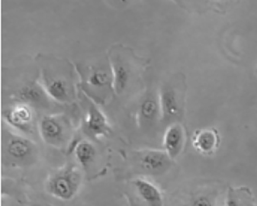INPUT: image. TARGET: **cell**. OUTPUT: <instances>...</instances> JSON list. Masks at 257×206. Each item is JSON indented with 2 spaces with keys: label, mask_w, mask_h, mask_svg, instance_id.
Returning a JSON list of instances; mask_svg holds the SVG:
<instances>
[{
  "label": "cell",
  "mask_w": 257,
  "mask_h": 206,
  "mask_svg": "<svg viewBox=\"0 0 257 206\" xmlns=\"http://www.w3.org/2000/svg\"><path fill=\"white\" fill-rule=\"evenodd\" d=\"M83 184V174L72 163L53 171L46 180L45 190L50 195L60 201H70L78 194Z\"/></svg>",
  "instance_id": "6da1fadb"
},
{
  "label": "cell",
  "mask_w": 257,
  "mask_h": 206,
  "mask_svg": "<svg viewBox=\"0 0 257 206\" xmlns=\"http://www.w3.org/2000/svg\"><path fill=\"white\" fill-rule=\"evenodd\" d=\"M38 148L24 136L6 132L3 141V161L13 168H27L37 162Z\"/></svg>",
  "instance_id": "7a4b0ae2"
},
{
  "label": "cell",
  "mask_w": 257,
  "mask_h": 206,
  "mask_svg": "<svg viewBox=\"0 0 257 206\" xmlns=\"http://www.w3.org/2000/svg\"><path fill=\"white\" fill-rule=\"evenodd\" d=\"M162 121L166 124L179 123L184 114L185 87L183 81L166 83L159 94Z\"/></svg>",
  "instance_id": "3957f363"
},
{
  "label": "cell",
  "mask_w": 257,
  "mask_h": 206,
  "mask_svg": "<svg viewBox=\"0 0 257 206\" xmlns=\"http://www.w3.org/2000/svg\"><path fill=\"white\" fill-rule=\"evenodd\" d=\"M71 126L64 115H47L40 122V134L46 144L61 148L70 139Z\"/></svg>",
  "instance_id": "277c9868"
},
{
  "label": "cell",
  "mask_w": 257,
  "mask_h": 206,
  "mask_svg": "<svg viewBox=\"0 0 257 206\" xmlns=\"http://www.w3.org/2000/svg\"><path fill=\"white\" fill-rule=\"evenodd\" d=\"M139 166L146 174L163 175L173 165V161L165 151L146 149L139 151Z\"/></svg>",
  "instance_id": "5b68a950"
},
{
  "label": "cell",
  "mask_w": 257,
  "mask_h": 206,
  "mask_svg": "<svg viewBox=\"0 0 257 206\" xmlns=\"http://www.w3.org/2000/svg\"><path fill=\"white\" fill-rule=\"evenodd\" d=\"M42 86L51 99L59 103L67 104L73 97L71 86L68 80L61 75L52 74L47 70L42 72Z\"/></svg>",
  "instance_id": "8992f818"
},
{
  "label": "cell",
  "mask_w": 257,
  "mask_h": 206,
  "mask_svg": "<svg viewBox=\"0 0 257 206\" xmlns=\"http://www.w3.org/2000/svg\"><path fill=\"white\" fill-rule=\"evenodd\" d=\"M4 115L6 121L16 129L27 134L32 131L34 113L31 106L18 102L6 110Z\"/></svg>",
  "instance_id": "52a82bcc"
},
{
  "label": "cell",
  "mask_w": 257,
  "mask_h": 206,
  "mask_svg": "<svg viewBox=\"0 0 257 206\" xmlns=\"http://www.w3.org/2000/svg\"><path fill=\"white\" fill-rule=\"evenodd\" d=\"M139 124L144 128H151L162 121L159 95L149 93L141 101L139 107Z\"/></svg>",
  "instance_id": "ba28073f"
},
{
  "label": "cell",
  "mask_w": 257,
  "mask_h": 206,
  "mask_svg": "<svg viewBox=\"0 0 257 206\" xmlns=\"http://www.w3.org/2000/svg\"><path fill=\"white\" fill-rule=\"evenodd\" d=\"M111 67L112 87L117 94H120L127 89L132 78V68L125 59L119 53L113 54L110 58Z\"/></svg>",
  "instance_id": "9c48e42d"
},
{
  "label": "cell",
  "mask_w": 257,
  "mask_h": 206,
  "mask_svg": "<svg viewBox=\"0 0 257 206\" xmlns=\"http://www.w3.org/2000/svg\"><path fill=\"white\" fill-rule=\"evenodd\" d=\"M84 132L89 137L97 139L110 134V127L104 114L94 104L89 106L87 117L84 121Z\"/></svg>",
  "instance_id": "30bf717a"
},
{
  "label": "cell",
  "mask_w": 257,
  "mask_h": 206,
  "mask_svg": "<svg viewBox=\"0 0 257 206\" xmlns=\"http://www.w3.org/2000/svg\"><path fill=\"white\" fill-rule=\"evenodd\" d=\"M16 98L20 103L31 106H46L49 98L42 84L30 81L23 84L16 93Z\"/></svg>",
  "instance_id": "8fae6325"
},
{
  "label": "cell",
  "mask_w": 257,
  "mask_h": 206,
  "mask_svg": "<svg viewBox=\"0 0 257 206\" xmlns=\"http://www.w3.org/2000/svg\"><path fill=\"white\" fill-rule=\"evenodd\" d=\"M186 143V132L180 123H174L168 126L163 138V146L172 160L180 155Z\"/></svg>",
  "instance_id": "7c38bea8"
},
{
  "label": "cell",
  "mask_w": 257,
  "mask_h": 206,
  "mask_svg": "<svg viewBox=\"0 0 257 206\" xmlns=\"http://www.w3.org/2000/svg\"><path fill=\"white\" fill-rule=\"evenodd\" d=\"M136 191L146 206H164L162 191L156 184L146 178H138L134 180Z\"/></svg>",
  "instance_id": "4fadbf2b"
},
{
  "label": "cell",
  "mask_w": 257,
  "mask_h": 206,
  "mask_svg": "<svg viewBox=\"0 0 257 206\" xmlns=\"http://www.w3.org/2000/svg\"><path fill=\"white\" fill-rule=\"evenodd\" d=\"M219 136L214 129H202L194 134V148L203 154H211L219 145Z\"/></svg>",
  "instance_id": "5bb4252c"
},
{
  "label": "cell",
  "mask_w": 257,
  "mask_h": 206,
  "mask_svg": "<svg viewBox=\"0 0 257 206\" xmlns=\"http://www.w3.org/2000/svg\"><path fill=\"white\" fill-rule=\"evenodd\" d=\"M225 206H257L250 188L245 186L230 187L228 189Z\"/></svg>",
  "instance_id": "9a60e30c"
},
{
  "label": "cell",
  "mask_w": 257,
  "mask_h": 206,
  "mask_svg": "<svg viewBox=\"0 0 257 206\" xmlns=\"http://www.w3.org/2000/svg\"><path fill=\"white\" fill-rule=\"evenodd\" d=\"M74 154L79 164L83 169L87 170L95 160L97 151L94 144L90 141H81L75 146Z\"/></svg>",
  "instance_id": "2e32d148"
},
{
  "label": "cell",
  "mask_w": 257,
  "mask_h": 206,
  "mask_svg": "<svg viewBox=\"0 0 257 206\" xmlns=\"http://www.w3.org/2000/svg\"><path fill=\"white\" fill-rule=\"evenodd\" d=\"M87 82L90 87L102 88L113 84L111 72H108L104 67H96L90 71Z\"/></svg>",
  "instance_id": "e0dca14e"
},
{
  "label": "cell",
  "mask_w": 257,
  "mask_h": 206,
  "mask_svg": "<svg viewBox=\"0 0 257 206\" xmlns=\"http://www.w3.org/2000/svg\"><path fill=\"white\" fill-rule=\"evenodd\" d=\"M191 206H212V203L208 197L202 195L195 198Z\"/></svg>",
  "instance_id": "ac0fdd59"
},
{
  "label": "cell",
  "mask_w": 257,
  "mask_h": 206,
  "mask_svg": "<svg viewBox=\"0 0 257 206\" xmlns=\"http://www.w3.org/2000/svg\"><path fill=\"white\" fill-rule=\"evenodd\" d=\"M29 206H52L51 204H47V203L33 202Z\"/></svg>",
  "instance_id": "d6986e66"
}]
</instances>
